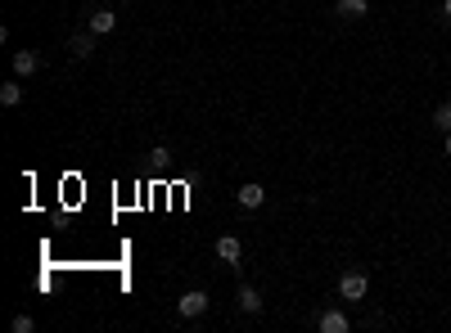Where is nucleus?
<instances>
[{"mask_svg": "<svg viewBox=\"0 0 451 333\" xmlns=\"http://www.w3.org/2000/svg\"><path fill=\"white\" fill-rule=\"evenodd\" d=\"M0 104H5V108H18V104H23V86L5 81V86H0Z\"/></svg>", "mask_w": 451, "mask_h": 333, "instance_id": "obj_10", "label": "nucleus"}, {"mask_svg": "<svg viewBox=\"0 0 451 333\" xmlns=\"http://www.w3.org/2000/svg\"><path fill=\"white\" fill-rule=\"evenodd\" d=\"M366 289H370V279H366L361 270H348V275L339 279V298H343V302H361V298H366Z\"/></svg>", "mask_w": 451, "mask_h": 333, "instance_id": "obj_1", "label": "nucleus"}, {"mask_svg": "<svg viewBox=\"0 0 451 333\" xmlns=\"http://www.w3.org/2000/svg\"><path fill=\"white\" fill-rule=\"evenodd\" d=\"M235 302H239V311H244V316H257V311H262V293H257V289H248V284L235 293Z\"/></svg>", "mask_w": 451, "mask_h": 333, "instance_id": "obj_7", "label": "nucleus"}, {"mask_svg": "<svg viewBox=\"0 0 451 333\" xmlns=\"http://www.w3.org/2000/svg\"><path fill=\"white\" fill-rule=\"evenodd\" d=\"M366 9H370L366 0H339V14L343 18H366Z\"/></svg>", "mask_w": 451, "mask_h": 333, "instance_id": "obj_11", "label": "nucleus"}, {"mask_svg": "<svg viewBox=\"0 0 451 333\" xmlns=\"http://www.w3.org/2000/svg\"><path fill=\"white\" fill-rule=\"evenodd\" d=\"M32 329H36L32 316H14V333H32Z\"/></svg>", "mask_w": 451, "mask_h": 333, "instance_id": "obj_13", "label": "nucleus"}, {"mask_svg": "<svg viewBox=\"0 0 451 333\" xmlns=\"http://www.w3.org/2000/svg\"><path fill=\"white\" fill-rule=\"evenodd\" d=\"M447 154H451V131H447Z\"/></svg>", "mask_w": 451, "mask_h": 333, "instance_id": "obj_15", "label": "nucleus"}, {"mask_svg": "<svg viewBox=\"0 0 451 333\" xmlns=\"http://www.w3.org/2000/svg\"><path fill=\"white\" fill-rule=\"evenodd\" d=\"M235 198H239V207H244V212H257V207L266 203V189L248 180V185H239V194H235Z\"/></svg>", "mask_w": 451, "mask_h": 333, "instance_id": "obj_3", "label": "nucleus"}, {"mask_svg": "<svg viewBox=\"0 0 451 333\" xmlns=\"http://www.w3.org/2000/svg\"><path fill=\"white\" fill-rule=\"evenodd\" d=\"M443 14H447V18H451V0H447V5H443Z\"/></svg>", "mask_w": 451, "mask_h": 333, "instance_id": "obj_14", "label": "nucleus"}, {"mask_svg": "<svg viewBox=\"0 0 451 333\" xmlns=\"http://www.w3.org/2000/svg\"><path fill=\"white\" fill-rule=\"evenodd\" d=\"M176 311H181V316H185V320H199V316H204V311H208V293H204V289H190V293H181Z\"/></svg>", "mask_w": 451, "mask_h": 333, "instance_id": "obj_2", "label": "nucleus"}, {"mask_svg": "<svg viewBox=\"0 0 451 333\" xmlns=\"http://www.w3.org/2000/svg\"><path fill=\"white\" fill-rule=\"evenodd\" d=\"M217 257H222V261H230V266H235L239 257H244V243H239L235 234H226V239H217Z\"/></svg>", "mask_w": 451, "mask_h": 333, "instance_id": "obj_9", "label": "nucleus"}, {"mask_svg": "<svg viewBox=\"0 0 451 333\" xmlns=\"http://www.w3.org/2000/svg\"><path fill=\"white\" fill-rule=\"evenodd\" d=\"M434 127H443V131H451V104H443V108L434 113Z\"/></svg>", "mask_w": 451, "mask_h": 333, "instance_id": "obj_12", "label": "nucleus"}, {"mask_svg": "<svg viewBox=\"0 0 451 333\" xmlns=\"http://www.w3.org/2000/svg\"><path fill=\"white\" fill-rule=\"evenodd\" d=\"M316 329L321 333H348V316H343V311H325V316L316 320Z\"/></svg>", "mask_w": 451, "mask_h": 333, "instance_id": "obj_8", "label": "nucleus"}, {"mask_svg": "<svg viewBox=\"0 0 451 333\" xmlns=\"http://www.w3.org/2000/svg\"><path fill=\"white\" fill-rule=\"evenodd\" d=\"M68 50H72V59H91L95 54V32L86 27V32H77L72 41H68Z\"/></svg>", "mask_w": 451, "mask_h": 333, "instance_id": "obj_4", "label": "nucleus"}, {"mask_svg": "<svg viewBox=\"0 0 451 333\" xmlns=\"http://www.w3.org/2000/svg\"><path fill=\"white\" fill-rule=\"evenodd\" d=\"M113 27H118V14H113V9H95L91 14V32L95 36H109Z\"/></svg>", "mask_w": 451, "mask_h": 333, "instance_id": "obj_6", "label": "nucleus"}, {"mask_svg": "<svg viewBox=\"0 0 451 333\" xmlns=\"http://www.w3.org/2000/svg\"><path fill=\"white\" fill-rule=\"evenodd\" d=\"M36 68H41V54H36V50H18L14 54V72H18V77H32Z\"/></svg>", "mask_w": 451, "mask_h": 333, "instance_id": "obj_5", "label": "nucleus"}]
</instances>
